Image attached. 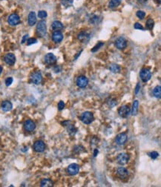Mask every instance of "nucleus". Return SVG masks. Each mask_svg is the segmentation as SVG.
Wrapping results in <instances>:
<instances>
[{"instance_id": "1", "label": "nucleus", "mask_w": 161, "mask_h": 187, "mask_svg": "<svg viewBox=\"0 0 161 187\" xmlns=\"http://www.w3.org/2000/svg\"><path fill=\"white\" fill-rule=\"evenodd\" d=\"M46 23L45 21H40L36 25V33L40 37H43L46 34Z\"/></svg>"}, {"instance_id": "2", "label": "nucleus", "mask_w": 161, "mask_h": 187, "mask_svg": "<svg viewBox=\"0 0 161 187\" xmlns=\"http://www.w3.org/2000/svg\"><path fill=\"white\" fill-rule=\"evenodd\" d=\"M80 120L85 124H90L94 120V115L90 112H83L80 116Z\"/></svg>"}, {"instance_id": "3", "label": "nucleus", "mask_w": 161, "mask_h": 187, "mask_svg": "<svg viewBox=\"0 0 161 187\" xmlns=\"http://www.w3.org/2000/svg\"><path fill=\"white\" fill-rule=\"evenodd\" d=\"M140 77L141 78L142 81L146 83V82L149 81V80L152 77V73L147 68H143L141 70V71L140 72Z\"/></svg>"}, {"instance_id": "4", "label": "nucleus", "mask_w": 161, "mask_h": 187, "mask_svg": "<svg viewBox=\"0 0 161 187\" xmlns=\"http://www.w3.org/2000/svg\"><path fill=\"white\" fill-rule=\"evenodd\" d=\"M130 159V156L128 154L126 153H120L118 154L117 160V163L120 165H125L128 163V160Z\"/></svg>"}, {"instance_id": "5", "label": "nucleus", "mask_w": 161, "mask_h": 187, "mask_svg": "<svg viewBox=\"0 0 161 187\" xmlns=\"http://www.w3.org/2000/svg\"><path fill=\"white\" fill-rule=\"evenodd\" d=\"M33 149L36 152H42L45 149V144L42 140H37L33 144Z\"/></svg>"}, {"instance_id": "6", "label": "nucleus", "mask_w": 161, "mask_h": 187, "mask_svg": "<svg viewBox=\"0 0 161 187\" xmlns=\"http://www.w3.org/2000/svg\"><path fill=\"white\" fill-rule=\"evenodd\" d=\"M42 74H41V73L39 72V71H36V72L33 73L31 77H30V80H31V82L33 83V84H36V85L40 84L41 82H42Z\"/></svg>"}, {"instance_id": "7", "label": "nucleus", "mask_w": 161, "mask_h": 187, "mask_svg": "<svg viewBox=\"0 0 161 187\" xmlns=\"http://www.w3.org/2000/svg\"><path fill=\"white\" fill-rule=\"evenodd\" d=\"M8 23H9L11 25L15 26L17 25L20 23V18L19 17V15H17V14H13L11 15H10V17H8Z\"/></svg>"}, {"instance_id": "8", "label": "nucleus", "mask_w": 161, "mask_h": 187, "mask_svg": "<svg viewBox=\"0 0 161 187\" xmlns=\"http://www.w3.org/2000/svg\"><path fill=\"white\" fill-rule=\"evenodd\" d=\"M127 140H128V136L125 133H120V134H117L116 137V143L118 145H123L126 143Z\"/></svg>"}, {"instance_id": "9", "label": "nucleus", "mask_w": 161, "mask_h": 187, "mask_svg": "<svg viewBox=\"0 0 161 187\" xmlns=\"http://www.w3.org/2000/svg\"><path fill=\"white\" fill-rule=\"evenodd\" d=\"M79 171H80V166L77 164H76V163H72V164L69 165L68 169H67V172L71 175H77Z\"/></svg>"}, {"instance_id": "10", "label": "nucleus", "mask_w": 161, "mask_h": 187, "mask_svg": "<svg viewBox=\"0 0 161 187\" xmlns=\"http://www.w3.org/2000/svg\"><path fill=\"white\" fill-rule=\"evenodd\" d=\"M56 62L57 57L54 54L48 53L45 56V62L48 65H53V64L56 63Z\"/></svg>"}, {"instance_id": "11", "label": "nucleus", "mask_w": 161, "mask_h": 187, "mask_svg": "<svg viewBox=\"0 0 161 187\" xmlns=\"http://www.w3.org/2000/svg\"><path fill=\"white\" fill-rule=\"evenodd\" d=\"M127 45V41L123 37H119L116 41H115V46L118 49H124Z\"/></svg>"}, {"instance_id": "12", "label": "nucleus", "mask_w": 161, "mask_h": 187, "mask_svg": "<svg viewBox=\"0 0 161 187\" xmlns=\"http://www.w3.org/2000/svg\"><path fill=\"white\" fill-rule=\"evenodd\" d=\"M24 128L28 132H31V131H34V129L36 128V125H35L33 121L30 120H28L25 122Z\"/></svg>"}, {"instance_id": "13", "label": "nucleus", "mask_w": 161, "mask_h": 187, "mask_svg": "<svg viewBox=\"0 0 161 187\" xmlns=\"http://www.w3.org/2000/svg\"><path fill=\"white\" fill-rule=\"evenodd\" d=\"M88 80L84 76H80L77 80V85L80 88H85L88 86Z\"/></svg>"}, {"instance_id": "14", "label": "nucleus", "mask_w": 161, "mask_h": 187, "mask_svg": "<svg viewBox=\"0 0 161 187\" xmlns=\"http://www.w3.org/2000/svg\"><path fill=\"white\" fill-rule=\"evenodd\" d=\"M118 113H119L120 116L122 117H127L130 113L129 107L128 106H122V107L120 108Z\"/></svg>"}, {"instance_id": "15", "label": "nucleus", "mask_w": 161, "mask_h": 187, "mask_svg": "<svg viewBox=\"0 0 161 187\" xmlns=\"http://www.w3.org/2000/svg\"><path fill=\"white\" fill-rule=\"evenodd\" d=\"M5 62H6L8 65H13L16 62V57L14 54H8L5 56Z\"/></svg>"}, {"instance_id": "16", "label": "nucleus", "mask_w": 161, "mask_h": 187, "mask_svg": "<svg viewBox=\"0 0 161 187\" xmlns=\"http://www.w3.org/2000/svg\"><path fill=\"white\" fill-rule=\"evenodd\" d=\"M52 39L56 43H59L63 39V35L60 31H54L52 34Z\"/></svg>"}, {"instance_id": "17", "label": "nucleus", "mask_w": 161, "mask_h": 187, "mask_svg": "<svg viewBox=\"0 0 161 187\" xmlns=\"http://www.w3.org/2000/svg\"><path fill=\"white\" fill-rule=\"evenodd\" d=\"M117 175L120 178H126L128 176V171L124 167H120L117 169Z\"/></svg>"}, {"instance_id": "18", "label": "nucleus", "mask_w": 161, "mask_h": 187, "mask_svg": "<svg viewBox=\"0 0 161 187\" xmlns=\"http://www.w3.org/2000/svg\"><path fill=\"white\" fill-rule=\"evenodd\" d=\"M77 37H78L79 40L81 41L82 42H87L90 39V35L88 33H86V32L83 31L79 33Z\"/></svg>"}, {"instance_id": "19", "label": "nucleus", "mask_w": 161, "mask_h": 187, "mask_svg": "<svg viewBox=\"0 0 161 187\" xmlns=\"http://www.w3.org/2000/svg\"><path fill=\"white\" fill-rule=\"evenodd\" d=\"M28 25L30 26H33L36 24V14L34 12H30L28 15Z\"/></svg>"}, {"instance_id": "20", "label": "nucleus", "mask_w": 161, "mask_h": 187, "mask_svg": "<svg viewBox=\"0 0 161 187\" xmlns=\"http://www.w3.org/2000/svg\"><path fill=\"white\" fill-rule=\"evenodd\" d=\"M51 28H52V29L54 31H59V30L63 28V25H62V23L61 22L54 21L52 23Z\"/></svg>"}, {"instance_id": "21", "label": "nucleus", "mask_w": 161, "mask_h": 187, "mask_svg": "<svg viewBox=\"0 0 161 187\" xmlns=\"http://www.w3.org/2000/svg\"><path fill=\"white\" fill-rule=\"evenodd\" d=\"M12 108L13 105L10 101L5 100V101H4L2 103V109L4 112H9V111H11L12 109Z\"/></svg>"}, {"instance_id": "22", "label": "nucleus", "mask_w": 161, "mask_h": 187, "mask_svg": "<svg viewBox=\"0 0 161 187\" xmlns=\"http://www.w3.org/2000/svg\"><path fill=\"white\" fill-rule=\"evenodd\" d=\"M40 186L42 187H51L54 186V183L51 180L45 178V179H43L41 181Z\"/></svg>"}, {"instance_id": "23", "label": "nucleus", "mask_w": 161, "mask_h": 187, "mask_svg": "<svg viewBox=\"0 0 161 187\" xmlns=\"http://www.w3.org/2000/svg\"><path fill=\"white\" fill-rule=\"evenodd\" d=\"M138 107H139V102L137 100H134L132 105V111H131V115L133 116H136L138 113Z\"/></svg>"}, {"instance_id": "24", "label": "nucleus", "mask_w": 161, "mask_h": 187, "mask_svg": "<svg viewBox=\"0 0 161 187\" xmlns=\"http://www.w3.org/2000/svg\"><path fill=\"white\" fill-rule=\"evenodd\" d=\"M122 0H110L109 4V7L110 8H115L119 6L121 3Z\"/></svg>"}, {"instance_id": "25", "label": "nucleus", "mask_w": 161, "mask_h": 187, "mask_svg": "<svg viewBox=\"0 0 161 187\" xmlns=\"http://www.w3.org/2000/svg\"><path fill=\"white\" fill-rule=\"evenodd\" d=\"M153 94L154 96L156 98L160 99L161 97V87L160 86H156L154 88V89L153 90Z\"/></svg>"}, {"instance_id": "26", "label": "nucleus", "mask_w": 161, "mask_h": 187, "mask_svg": "<svg viewBox=\"0 0 161 187\" xmlns=\"http://www.w3.org/2000/svg\"><path fill=\"white\" fill-rule=\"evenodd\" d=\"M109 70H110L112 73L116 74V73H119L120 71V67L118 65H117V64H112V65H110V66H109Z\"/></svg>"}, {"instance_id": "27", "label": "nucleus", "mask_w": 161, "mask_h": 187, "mask_svg": "<svg viewBox=\"0 0 161 187\" xmlns=\"http://www.w3.org/2000/svg\"><path fill=\"white\" fill-rule=\"evenodd\" d=\"M154 22L152 19H149L146 22V28H147L149 30H152L154 28Z\"/></svg>"}, {"instance_id": "28", "label": "nucleus", "mask_w": 161, "mask_h": 187, "mask_svg": "<svg viewBox=\"0 0 161 187\" xmlns=\"http://www.w3.org/2000/svg\"><path fill=\"white\" fill-rule=\"evenodd\" d=\"M61 2L65 7H69L72 5L73 0H62Z\"/></svg>"}, {"instance_id": "29", "label": "nucleus", "mask_w": 161, "mask_h": 187, "mask_svg": "<svg viewBox=\"0 0 161 187\" xmlns=\"http://www.w3.org/2000/svg\"><path fill=\"white\" fill-rule=\"evenodd\" d=\"M136 16H137L140 20H143V19L145 17V16H146V14H145L144 11H138L137 13H136Z\"/></svg>"}, {"instance_id": "30", "label": "nucleus", "mask_w": 161, "mask_h": 187, "mask_svg": "<svg viewBox=\"0 0 161 187\" xmlns=\"http://www.w3.org/2000/svg\"><path fill=\"white\" fill-rule=\"evenodd\" d=\"M149 155L151 158L153 159V160H155V159H157L158 157L159 154H158V152H157V151H152V152L149 153Z\"/></svg>"}, {"instance_id": "31", "label": "nucleus", "mask_w": 161, "mask_h": 187, "mask_svg": "<svg viewBox=\"0 0 161 187\" xmlns=\"http://www.w3.org/2000/svg\"><path fill=\"white\" fill-rule=\"evenodd\" d=\"M68 132L70 134H74L76 133V128L73 126L72 125H68Z\"/></svg>"}, {"instance_id": "32", "label": "nucleus", "mask_w": 161, "mask_h": 187, "mask_svg": "<svg viewBox=\"0 0 161 187\" xmlns=\"http://www.w3.org/2000/svg\"><path fill=\"white\" fill-rule=\"evenodd\" d=\"M103 45H104L103 42H99V43H98L97 45L94 48V49H91V52H96V51L99 50V49H100V47H102Z\"/></svg>"}, {"instance_id": "33", "label": "nucleus", "mask_w": 161, "mask_h": 187, "mask_svg": "<svg viewBox=\"0 0 161 187\" xmlns=\"http://www.w3.org/2000/svg\"><path fill=\"white\" fill-rule=\"evenodd\" d=\"M26 42H27L28 45H33V44L36 43V42H37V40H36V39H35V38H30V39H28Z\"/></svg>"}, {"instance_id": "34", "label": "nucleus", "mask_w": 161, "mask_h": 187, "mask_svg": "<svg viewBox=\"0 0 161 187\" xmlns=\"http://www.w3.org/2000/svg\"><path fill=\"white\" fill-rule=\"evenodd\" d=\"M38 17L41 19H44L47 17V13L45 11H40L38 13Z\"/></svg>"}, {"instance_id": "35", "label": "nucleus", "mask_w": 161, "mask_h": 187, "mask_svg": "<svg viewBox=\"0 0 161 187\" xmlns=\"http://www.w3.org/2000/svg\"><path fill=\"white\" fill-rule=\"evenodd\" d=\"M90 22L93 23V24H96L97 22H99V17L97 16H94L93 18H91Z\"/></svg>"}, {"instance_id": "36", "label": "nucleus", "mask_w": 161, "mask_h": 187, "mask_svg": "<svg viewBox=\"0 0 161 187\" xmlns=\"http://www.w3.org/2000/svg\"><path fill=\"white\" fill-rule=\"evenodd\" d=\"M13 81H14V80H13L12 77H8V78H7L6 80H5V85H6L7 86H10L13 83Z\"/></svg>"}, {"instance_id": "37", "label": "nucleus", "mask_w": 161, "mask_h": 187, "mask_svg": "<svg viewBox=\"0 0 161 187\" xmlns=\"http://www.w3.org/2000/svg\"><path fill=\"white\" fill-rule=\"evenodd\" d=\"M64 108H65V103H64V102L59 101V103H58V109H59V110H62Z\"/></svg>"}, {"instance_id": "38", "label": "nucleus", "mask_w": 161, "mask_h": 187, "mask_svg": "<svg viewBox=\"0 0 161 187\" xmlns=\"http://www.w3.org/2000/svg\"><path fill=\"white\" fill-rule=\"evenodd\" d=\"M134 28L139 29V30H143V27L142 26V25L140 24V23H138V22H137L134 24Z\"/></svg>"}, {"instance_id": "39", "label": "nucleus", "mask_w": 161, "mask_h": 187, "mask_svg": "<svg viewBox=\"0 0 161 187\" xmlns=\"http://www.w3.org/2000/svg\"><path fill=\"white\" fill-rule=\"evenodd\" d=\"M28 34L25 35L22 38V43H24L25 42H26V41L28 40Z\"/></svg>"}, {"instance_id": "40", "label": "nucleus", "mask_w": 161, "mask_h": 187, "mask_svg": "<svg viewBox=\"0 0 161 187\" xmlns=\"http://www.w3.org/2000/svg\"><path fill=\"white\" fill-rule=\"evenodd\" d=\"M140 84H137V87H136V90H135V93H136V94H137V93H138L139 90H140Z\"/></svg>"}, {"instance_id": "41", "label": "nucleus", "mask_w": 161, "mask_h": 187, "mask_svg": "<svg viewBox=\"0 0 161 187\" xmlns=\"http://www.w3.org/2000/svg\"><path fill=\"white\" fill-rule=\"evenodd\" d=\"M146 1H147V0H137V2H138L139 3H141V4L145 3Z\"/></svg>"}, {"instance_id": "42", "label": "nucleus", "mask_w": 161, "mask_h": 187, "mask_svg": "<svg viewBox=\"0 0 161 187\" xmlns=\"http://www.w3.org/2000/svg\"><path fill=\"white\" fill-rule=\"evenodd\" d=\"M98 153H99V151H98L97 149H95L94 152V157H96V156L98 154Z\"/></svg>"}, {"instance_id": "43", "label": "nucleus", "mask_w": 161, "mask_h": 187, "mask_svg": "<svg viewBox=\"0 0 161 187\" xmlns=\"http://www.w3.org/2000/svg\"><path fill=\"white\" fill-rule=\"evenodd\" d=\"M157 2L158 4H160L161 3V0H157Z\"/></svg>"}, {"instance_id": "44", "label": "nucleus", "mask_w": 161, "mask_h": 187, "mask_svg": "<svg viewBox=\"0 0 161 187\" xmlns=\"http://www.w3.org/2000/svg\"><path fill=\"white\" fill-rule=\"evenodd\" d=\"M2 68L1 66H0V74H1V73H2Z\"/></svg>"}]
</instances>
